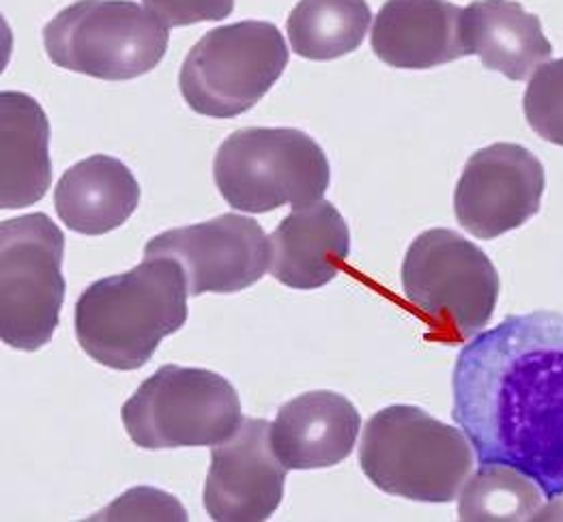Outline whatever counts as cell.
Returning <instances> with one entry per match:
<instances>
[{
	"mask_svg": "<svg viewBox=\"0 0 563 522\" xmlns=\"http://www.w3.org/2000/svg\"><path fill=\"white\" fill-rule=\"evenodd\" d=\"M188 282L179 263L144 258L132 271L89 286L76 303V337L97 364L141 370L166 335L188 321Z\"/></svg>",
	"mask_w": 563,
	"mask_h": 522,
	"instance_id": "cell-2",
	"label": "cell"
},
{
	"mask_svg": "<svg viewBox=\"0 0 563 522\" xmlns=\"http://www.w3.org/2000/svg\"><path fill=\"white\" fill-rule=\"evenodd\" d=\"M533 521H563V495L551 499V503L542 508Z\"/></svg>",
	"mask_w": 563,
	"mask_h": 522,
	"instance_id": "cell-24",
	"label": "cell"
},
{
	"mask_svg": "<svg viewBox=\"0 0 563 522\" xmlns=\"http://www.w3.org/2000/svg\"><path fill=\"white\" fill-rule=\"evenodd\" d=\"M522 108L529 127L540 138L563 146V58L536 67Z\"/></svg>",
	"mask_w": 563,
	"mask_h": 522,
	"instance_id": "cell-21",
	"label": "cell"
},
{
	"mask_svg": "<svg viewBox=\"0 0 563 522\" xmlns=\"http://www.w3.org/2000/svg\"><path fill=\"white\" fill-rule=\"evenodd\" d=\"M216 186L243 213H269L284 204L323 200L331 170L319 143L292 127H245L233 132L213 162Z\"/></svg>",
	"mask_w": 563,
	"mask_h": 522,
	"instance_id": "cell-5",
	"label": "cell"
},
{
	"mask_svg": "<svg viewBox=\"0 0 563 522\" xmlns=\"http://www.w3.org/2000/svg\"><path fill=\"white\" fill-rule=\"evenodd\" d=\"M179 263L189 297L231 295L256 285L269 269L272 247L252 218L224 213L202 224L166 231L144 245V258Z\"/></svg>",
	"mask_w": 563,
	"mask_h": 522,
	"instance_id": "cell-10",
	"label": "cell"
},
{
	"mask_svg": "<svg viewBox=\"0 0 563 522\" xmlns=\"http://www.w3.org/2000/svg\"><path fill=\"white\" fill-rule=\"evenodd\" d=\"M91 521H188L184 506L168 492L155 488H134L95 514Z\"/></svg>",
	"mask_w": 563,
	"mask_h": 522,
	"instance_id": "cell-22",
	"label": "cell"
},
{
	"mask_svg": "<svg viewBox=\"0 0 563 522\" xmlns=\"http://www.w3.org/2000/svg\"><path fill=\"white\" fill-rule=\"evenodd\" d=\"M360 465L378 490L420 503H450L470 479L475 454L463 427L418 407L394 404L364 427Z\"/></svg>",
	"mask_w": 563,
	"mask_h": 522,
	"instance_id": "cell-3",
	"label": "cell"
},
{
	"mask_svg": "<svg viewBox=\"0 0 563 522\" xmlns=\"http://www.w3.org/2000/svg\"><path fill=\"white\" fill-rule=\"evenodd\" d=\"M288 48L272 22L245 20L209 31L179 74L189 108L211 119H235L252 110L280 80Z\"/></svg>",
	"mask_w": 563,
	"mask_h": 522,
	"instance_id": "cell-8",
	"label": "cell"
},
{
	"mask_svg": "<svg viewBox=\"0 0 563 522\" xmlns=\"http://www.w3.org/2000/svg\"><path fill=\"white\" fill-rule=\"evenodd\" d=\"M121 420L142 449L213 447L241 426L235 387L211 370L162 366L123 404Z\"/></svg>",
	"mask_w": 563,
	"mask_h": 522,
	"instance_id": "cell-7",
	"label": "cell"
},
{
	"mask_svg": "<svg viewBox=\"0 0 563 522\" xmlns=\"http://www.w3.org/2000/svg\"><path fill=\"white\" fill-rule=\"evenodd\" d=\"M461 37L467 56H479L486 69L515 82L527 80L553 54L540 18L517 0H473L463 9Z\"/></svg>",
	"mask_w": 563,
	"mask_h": 522,
	"instance_id": "cell-16",
	"label": "cell"
},
{
	"mask_svg": "<svg viewBox=\"0 0 563 522\" xmlns=\"http://www.w3.org/2000/svg\"><path fill=\"white\" fill-rule=\"evenodd\" d=\"M544 190V166L531 151L490 144L471 155L454 191V213L473 237H501L540 211Z\"/></svg>",
	"mask_w": 563,
	"mask_h": 522,
	"instance_id": "cell-11",
	"label": "cell"
},
{
	"mask_svg": "<svg viewBox=\"0 0 563 522\" xmlns=\"http://www.w3.org/2000/svg\"><path fill=\"white\" fill-rule=\"evenodd\" d=\"M272 276L297 290L329 285L351 254V233L340 211L329 202L295 207L269 237Z\"/></svg>",
	"mask_w": 563,
	"mask_h": 522,
	"instance_id": "cell-15",
	"label": "cell"
},
{
	"mask_svg": "<svg viewBox=\"0 0 563 522\" xmlns=\"http://www.w3.org/2000/svg\"><path fill=\"white\" fill-rule=\"evenodd\" d=\"M141 202L134 173L117 157L91 155L71 166L54 190L60 222L80 235L97 237L123 226Z\"/></svg>",
	"mask_w": 563,
	"mask_h": 522,
	"instance_id": "cell-17",
	"label": "cell"
},
{
	"mask_svg": "<svg viewBox=\"0 0 563 522\" xmlns=\"http://www.w3.org/2000/svg\"><path fill=\"white\" fill-rule=\"evenodd\" d=\"M452 418L482 463L531 477L551 501L563 495V312L501 321L461 351Z\"/></svg>",
	"mask_w": 563,
	"mask_h": 522,
	"instance_id": "cell-1",
	"label": "cell"
},
{
	"mask_svg": "<svg viewBox=\"0 0 563 522\" xmlns=\"http://www.w3.org/2000/svg\"><path fill=\"white\" fill-rule=\"evenodd\" d=\"M463 9L450 0H387L371 35L378 60L396 69H432L465 58Z\"/></svg>",
	"mask_w": 563,
	"mask_h": 522,
	"instance_id": "cell-14",
	"label": "cell"
},
{
	"mask_svg": "<svg viewBox=\"0 0 563 522\" xmlns=\"http://www.w3.org/2000/svg\"><path fill=\"white\" fill-rule=\"evenodd\" d=\"M142 4L168 29L220 22L235 9V0H142Z\"/></svg>",
	"mask_w": 563,
	"mask_h": 522,
	"instance_id": "cell-23",
	"label": "cell"
},
{
	"mask_svg": "<svg viewBox=\"0 0 563 522\" xmlns=\"http://www.w3.org/2000/svg\"><path fill=\"white\" fill-rule=\"evenodd\" d=\"M286 467L272 445L267 420H243L235 434L213 445L205 481V510L218 522L267 521L284 497Z\"/></svg>",
	"mask_w": 563,
	"mask_h": 522,
	"instance_id": "cell-12",
	"label": "cell"
},
{
	"mask_svg": "<svg viewBox=\"0 0 563 522\" xmlns=\"http://www.w3.org/2000/svg\"><path fill=\"white\" fill-rule=\"evenodd\" d=\"M402 290L430 327V340L456 344L490 323L499 274L475 243L454 231L432 229L407 249Z\"/></svg>",
	"mask_w": 563,
	"mask_h": 522,
	"instance_id": "cell-4",
	"label": "cell"
},
{
	"mask_svg": "<svg viewBox=\"0 0 563 522\" xmlns=\"http://www.w3.org/2000/svg\"><path fill=\"white\" fill-rule=\"evenodd\" d=\"M65 237L46 213L0 224V337L18 351L44 348L65 299Z\"/></svg>",
	"mask_w": 563,
	"mask_h": 522,
	"instance_id": "cell-9",
	"label": "cell"
},
{
	"mask_svg": "<svg viewBox=\"0 0 563 522\" xmlns=\"http://www.w3.org/2000/svg\"><path fill=\"white\" fill-rule=\"evenodd\" d=\"M52 184L49 121L35 97L0 96V204L24 209L40 202Z\"/></svg>",
	"mask_w": 563,
	"mask_h": 522,
	"instance_id": "cell-18",
	"label": "cell"
},
{
	"mask_svg": "<svg viewBox=\"0 0 563 522\" xmlns=\"http://www.w3.org/2000/svg\"><path fill=\"white\" fill-rule=\"evenodd\" d=\"M542 501L544 492L531 477L508 465L482 463L461 490L459 521H533Z\"/></svg>",
	"mask_w": 563,
	"mask_h": 522,
	"instance_id": "cell-20",
	"label": "cell"
},
{
	"mask_svg": "<svg viewBox=\"0 0 563 522\" xmlns=\"http://www.w3.org/2000/svg\"><path fill=\"white\" fill-rule=\"evenodd\" d=\"M373 11L366 0H299L286 22L292 52L333 60L364 44Z\"/></svg>",
	"mask_w": 563,
	"mask_h": 522,
	"instance_id": "cell-19",
	"label": "cell"
},
{
	"mask_svg": "<svg viewBox=\"0 0 563 522\" xmlns=\"http://www.w3.org/2000/svg\"><path fill=\"white\" fill-rule=\"evenodd\" d=\"M168 40L170 29L132 0H78L44 29V46L56 67L108 82L155 69Z\"/></svg>",
	"mask_w": 563,
	"mask_h": 522,
	"instance_id": "cell-6",
	"label": "cell"
},
{
	"mask_svg": "<svg viewBox=\"0 0 563 522\" xmlns=\"http://www.w3.org/2000/svg\"><path fill=\"white\" fill-rule=\"evenodd\" d=\"M360 427L362 418L346 396L308 391L280 407L272 445L286 471L329 469L353 454Z\"/></svg>",
	"mask_w": 563,
	"mask_h": 522,
	"instance_id": "cell-13",
	"label": "cell"
}]
</instances>
